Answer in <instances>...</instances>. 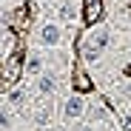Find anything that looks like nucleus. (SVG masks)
Wrapping results in <instances>:
<instances>
[{"label":"nucleus","instance_id":"obj_1","mask_svg":"<svg viewBox=\"0 0 131 131\" xmlns=\"http://www.w3.org/2000/svg\"><path fill=\"white\" fill-rule=\"evenodd\" d=\"M40 40L46 43V46H57V43L63 40V31H60V26H54V23H46L40 29Z\"/></svg>","mask_w":131,"mask_h":131},{"label":"nucleus","instance_id":"obj_2","mask_svg":"<svg viewBox=\"0 0 131 131\" xmlns=\"http://www.w3.org/2000/svg\"><path fill=\"white\" fill-rule=\"evenodd\" d=\"M83 114H85V100L83 97H69L66 100V117L69 120H77Z\"/></svg>","mask_w":131,"mask_h":131},{"label":"nucleus","instance_id":"obj_3","mask_svg":"<svg viewBox=\"0 0 131 131\" xmlns=\"http://www.w3.org/2000/svg\"><path fill=\"white\" fill-rule=\"evenodd\" d=\"M37 91H40V94H54V91H57V74H40Z\"/></svg>","mask_w":131,"mask_h":131},{"label":"nucleus","instance_id":"obj_4","mask_svg":"<svg viewBox=\"0 0 131 131\" xmlns=\"http://www.w3.org/2000/svg\"><path fill=\"white\" fill-rule=\"evenodd\" d=\"M71 83H74L77 91H89V89H91V80H89V74H85L83 69H74V80H71Z\"/></svg>","mask_w":131,"mask_h":131},{"label":"nucleus","instance_id":"obj_5","mask_svg":"<svg viewBox=\"0 0 131 131\" xmlns=\"http://www.w3.org/2000/svg\"><path fill=\"white\" fill-rule=\"evenodd\" d=\"M51 114H54V108H51V103H46V105L34 114V125H40V128L49 125V123H51Z\"/></svg>","mask_w":131,"mask_h":131},{"label":"nucleus","instance_id":"obj_6","mask_svg":"<svg viewBox=\"0 0 131 131\" xmlns=\"http://www.w3.org/2000/svg\"><path fill=\"white\" fill-rule=\"evenodd\" d=\"M89 43H91L94 49H100V51H103V49L108 46V31H105V29H94V31H91V40H89Z\"/></svg>","mask_w":131,"mask_h":131},{"label":"nucleus","instance_id":"obj_7","mask_svg":"<svg viewBox=\"0 0 131 131\" xmlns=\"http://www.w3.org/2000/svg\"><path fill=\"white\" fill-rule=\"evenodd\" d=\"M43 63H46V60H43L40 54H31V57L26 60L23 69H26V74H40V71H43Z\"/></svg>","mask_w":131,"mask_h":131},{"label":"nucleus","instance_id":"obj_8","mask_svg":"<svg viewBox=\"0 0 131 131\" xmlns=\"http://www.w3.org/2000/svg\"><path fill=\"white\" fill-rule=\"evenodd\" d=\"M97 14H100V0H89V3H85V20H97Z\"/></svg>","mask_w":131,"mask_h":131},{"label":"nucleus","instance_id":"obj_9","mask_svg":"<svg viewBox=\"0 0 131 131\" xmlns=\"http://www.w3.org/2000/svg\"><path fill=\"white\" fill-rule=\"evenodd\" d=\"M89 117H91L94 123H108V114H105V108H100V105L89 108Z\"/></svg>","mask_w":131,"mask_h":131},{"label":"nucleus","instance_id":"obj_10","mask_svg":"<svg viewBox=\"0 0 131 131\" xmlns=\"http://www.w3.org/2000/svg\"><path fill=\"white\" fill-rule=\"evenodd\" d=\"M12 51H14V34L6 31V37H3V57H12Z\"/></svg>","mask_w":131,"mask_h":131},{"label":"nucleus","instance_id":"obj_11","mask_svg":"<svg viewBox=\"0 0 131 131\" xmlns=\"http://www.w3.org/2000/svg\"><path fill=\"white\" fill-rule=\"evenodd\" d=\"M83 57L89 60V63H94V60L100 57V49H94L91 43H85V46H83Z\"/></svg>","mask_w":131,"mask_h":131},{"label":"nucleus","instance_id":"obj_12","mask_svg":"<svg viewBox=\"0 0 131 131\" xmlns=\"http://www.w3.org/2000/svg\"><path fill=\"white\" fill-rule=\"evenodd\" d=\"M23 100H26V91H12L9 94V105H14V108H20V105H23Z\"/></svg>","mask_w":131,"mask_h":131},{"label":"nucleus","instance_id":"obj_13","mask_svg":"<svg viewBox=\"0 0 131 131\" xmlns=\"http://www.w3.org/2000/svg\"><path fill=\"white\" fill-rule=\"evenodd\" d=\"M0 123H3V131H6V128H12V111H9L6 105H3V120H0Z\"/></svg>","mask_w":131,"mask_h":131},{"label":"nucleus","instance_id":"obj_14","mask_svg":"<svg viewBox=\"0 0 131 131\" xmlns=\"http://www.w3.org/2000/svg\"><path fill=\"white\" fill-rule=\"evenodd\" d=\"M80 131H91V128H89V125H83V128H80Z\"/></svg>","mask_w":131,"mask_h":131}]
</instances>
